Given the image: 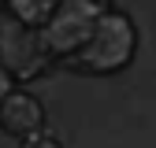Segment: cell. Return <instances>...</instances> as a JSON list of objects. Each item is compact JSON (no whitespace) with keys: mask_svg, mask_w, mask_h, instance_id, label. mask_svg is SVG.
I'll return each mask as SVG.
<instances>
[{"mask_svg":"<svg viewBox=\"0 0 156 148\" xmlns=\"http://www.w3.org/2000/svg\"><path fill=\"white\" fill-rule=\"evenodd\" d=\"M134 48H138L134 22L123 11H101L89 37L71 56V63L86 74H115L134 59Z\"/></svg>","mask_w":156,"mask_h":148,"instance_id":"1","label":"cell"},{"mask_svg":"<svg viewBox=\"0 0 156 148\" xmlns=\"http://www.w3.org/2000/svg\"><path fill=\"white\" fill-rule=\"evenodd\" d=\"M48 59L52 56L45 52L37 26L19 22L15 15H8L0 8V70L11 82H34L48 67Z\"/></svg>","mask_w":156,"mask_h":148,"instance_id":"2","label":"cell"},{"mask_svg":"<svg viewBox=\"0 0 156 148\" xmlns=\"http://www.w3.org/2000/svg\"><path fill=\"white\" fill-rule=\"evenodd\" d=\"M101 0H60L56 4V11L45 18L41 26H37V33H41V45L48 56H71L78 52V45L89 37L97 15H101Z\"/></svg>","mask_w":156,"mask_h":148,"instance_id":"3","label":"cell"},{"mask_svg":"<svg viewBox=\"0 0 156 148\" xmlns=\"http://www.w3.org/2000/svg\"><path fill=\"white\" fill-rule=\"evenodd\" d=\"M0 126L8 130L11 137H26V133H37V130L45 126V107L37 96L30 92H8L4 100H0Z\"/></svg>","mask_w":156,"mask_h":148,"instance_id":"4","label":"cell"},{"mask_svg":"<svg viewBox=\"0 0 156 148\" xmlns=\"http://www.w3.org/2000/svg\"><path fill=\"white\" fill-rule=\"evenodd\" d=\"M56 4H60V0H4V11L15 15L19 22H26V26H41L56 11Z\"/></svg>","mask_w":156,"mask_h":148,"instance_id":"5","label":"cell"},{"mask_svg":"<svg viewBox=\"0 0 156 148\" xmlns=\"http://www.w3.org/2000/svg\"><path fill=\"white\" fill-rule=\"evenodd\" d=\"M23 148H63V144L56 141L52 133H45V130H37V133H26V141H23Z\"/></svg>","mask_w":156,"mask_h":148,"instance_id":"6","label":"cell"},{"mask_svg":"<svg viewBox=\"0 0 156 148\" xmlns=\"http://www.w3.org/2000/svg\"><path fill=\"white\" fill-rule=\"evenodd\" d=\"M8 92H11V78H8V74H4V70H0V100H4V96H8Z\"/></svg>","mask_w":156,"mask_h":148,"instance_id":"7","label":"cell"},{"mask_svg":"<svg viewBox=\"0 0 156 148\" xmlns=\"http://www.w3.org/2000/svg\"><path fill=\"white\" fill-rule=\"evenodd\" d=\"M0 8H4V0H0Z\"/></svg>","mask_w":156,"mask_h":148,"instance_id":"8","label":"cell"}]
</instances>
